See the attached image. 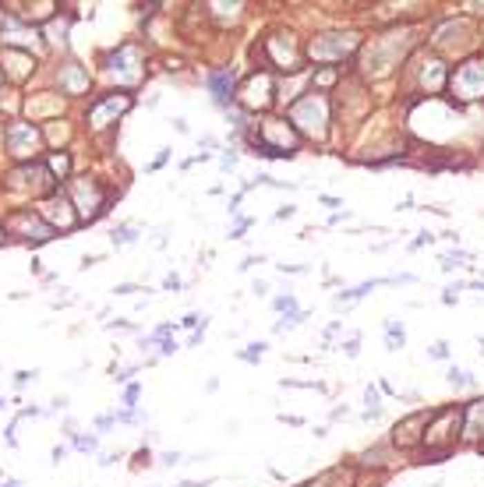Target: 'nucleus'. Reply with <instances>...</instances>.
<instances>
[{"mask_svg":"<svg viewBox=\"0 0 484 487\" xmlns=\"http://www.w3.org/2000/svg\"><path fill=\"white\" fill-rule=\"evenodd\" d=\"M360 53V36L357 32H322L311 39L308 57L315 64H343L347 57Z\"/></svg>","mask_w":484,"mask_h":487,"instance_id":"nucleus-4","label":"nucleus"},{"mask_svg":"<svg viewBox=\"0 0 484 487\" xmlns=\"http://www.w3.org/2000/svg\"><path fill=\"white\" fill-rule=\"evenodd\" d=\"M57 81H60V88H64L68 96H81V92H88V85H93L88 71L78 68V64H64V68L57 71Z\"/></svg>","mask_w":484,"mask_h":487,"instance_id":"nucleus-17","label":"nucleus"},{"mask_svg":"<svg viewBox=\"0 0 484 487\" xmlns=\"http://www.w3.org/2000/svg\"><path fill=\"white\" fill-rule=\"evenodd\" d=\"M128 110H131V96H128V92L103 96L93 110H88V128H93V131H103V128L117 124V117H120V113H128Z\"/></svg>","mask_w":484,"mask_h":487,"instance_id":"nucleus-12","label":"nucleus"},{"mask_svg":"<svg viewBox=\"0 0 484 487\" xmlns=\"http://www.w3.org/2000/svg\"><path fill=\"white\" fill-rule=\"evenodd\" d=\"M209 88H213L216 103H226L230 88H233V71H216V74H209Z\"/></svg>","mask_w":484,"mask_h":487,"instance_id":"nucleus-19","label":"nucleus"},{"mask_svg":"<svg viewBox=\"0 0 484 487\" xmlns=\"http://www.w3.org/2000/svg\"><path fill=\"white\" fill-rule=\"evenodd\" d=\"M428 357H432V360H449V343H442V339L432 343V346H428Z\"/></svg>","mask_w":484,"mask_h":487,"instance_id":"nucleus-26","label":"nucleus"},{"mask_svg":"<svg viewBox=\"0 0 484 487\" xmlns=\"http://www.w3.org/2000/svg\"><path fill=\"white\" fill-rule=\"evenodd\" d=\"M68 166H71L68 152H57V156H50V170H53L57 177H68Z\"/></svg>","mask_w":484,"mask_h":487,"instance_id":"nucleus-24","label":"nucleus"},{"mask_svg":"<svg viewBox=\"0 0 484 487\" xmlns=\"http://www.w3.org/2000/svg\"><path fill=\"white\" fill-rule=\"evenodd\" d=\"M449 88L456 103H481L484 99V57H470L449 74Z\"/></svg>","mask_w":484,"mask_h":487,"instance_id":"nucleus-5","label":"nucleus"},{"mask_svg":"<svg viewBox=\"0 0 484 487\" xmlns=\"http://www.w3.org/2000/svg\"><path fill=\"white\" fill-rule=\"evenodd\" d=\"M414 36H417L414 28H389V32L368 39L365 46H360V53H357L360 78H368V81L389 78L407 60V53L414 50V43H417Z\"/></svg>","mask_w":484,"mask_h":487,"instance_id":"nucleus-1","label":"nucleus"},{"mask_svg":"<svg viewBox=\"0 0 484 487\" xmlns=\"http://www.w3.org/2000/svg\"><path fill=\"white\" fill-rule=\"evenodd\" d=\"M75 205L68 201V198H50L46 205H43V219H46V226L50 230H71L75 223H78V216H75V212H71Z\"/></svg>","mask_w":484,"mask_h":487,"instance_id":"nucleus-15","label":"nucleus"},{"mask_svg":"<svg viewBox=\"0 0 484 487\" xmlns=\"http://www.w3.org/2000/svg\"><path fill=\"white\" fill-rule=\"evenodd\" d=\"M343 417H350V410H347V406H340V410H332V420H343Z\"/></svg>","mask_w":484,"mask_h":487,"instance_id":"nucleus-34","label":"nucleus"},{"mask_svg":"<svg viewBox=\"0 0 484 487\" xmlns=\"http://www.w3.org/2000/svg\"><path fill=\"white\" fill-rule=\"evenodd\" d=\"M265 53H269L272 64L283 68V71H297L300 60H304V53H300L293 32H272V36L265 39Z\"/></svg>","mask_w":484,"mask_h":487,"instance_id":"nucleus-8","label":"nucleus"},{"mask_svg":"<svg viewBox=\"0 0 484 487\" xmlns=\"http://www.w3.org/2000/svg\"><path fill=\"white\" fill-rule=\"evenodd\" d=\"M293 308H297V300H293V297H290V293H287V297H280V300H276V311H293Z\"/></svg>","mask_w":484,"mask_h":487,"instance_id":"nucleus-30","label":"nucleus"},{"mask_svg":"<svg viewBox=\"0 0 484 487\" xmlns=\"http://www.w3.org/2000/svg\"><path fill=\"white\" fill-rule=\"evenodd\" d=\"M4 138H8V148H11V156H18V159L32 156V152L39 148V131H36L32 124H8Z\"/></svg>","mask_w":484,"mask_h":487,"instance_id":"nucleus-14","label":"nucleus"},{"mask_svg":"<svg viewBox=\"0 0 484 487\" xmlns=\"http://www.w3.org/2000/svg\"><path fill=\"white\" fill-rule=\"evenodd\" d=\"M343 353H347V357H357V336H354V339H347V346H343Z\"/></svg>","mask_w":484,"mask_h":487,"instance_id":"nucleus-33","label":"nucleus"},{"mask_svg":"<svg viewBox=\"0 0 484 487\" xmlns=\"http://www.w3.org/2000/svg\"><path fill=\"white\" fill-rule=\"evenodd\" d=\"M432 413L435 410H417L403 420H396V428H392V445L396 448H414L425 441V431H428V424H432Z\"/></svg>","mask_w":484,"mask_h":487,"instance_id":"nucleus-10","label":"nucleus"},{"mask_svg":"<svg viewBox=\"0 0 484 487\" xmlns=\"http://www.w3.org/2000/svg\"><path fill=\"white\" fill-rule=\"evenodd\" d=\"M414 78H417V88L425 96H438L442 88L449 85V71H445V60L438 53H425L417 60V68H414Z\"/></svg>","mask_w":484,"mask_h":487,"instance_id":"nucleus-7","label":"nucleus"},{"mask_svg":"<svg viewBox=\"0 0 484 487\" xmlns=\"http://www.w3.org/2000/svg\"><path fill=\"white\" fill-rule=\"evenodd\" d=\"M460 428H463V410L460 406H445V410L432 413V424L425 431V445H428V452L435 455V459H442V455H449L452 448H456V431Z\"/></svg>","mask_w":484,"mask_h":487,"instance_id":"nucleus-3","label":"nucleus"},{"mask_svg":"<svg viewBox=\"0 0 484 487\" xmlns=\"http://www.w3.org/2000/svg\"><path fill=\"white\" fill-rule=\"evenodd\" d=\"M71 198H75L78 216H85V219L99 216L103 205H106V191L96 184V180H88V177H78L75 184H71Z\"/></svg>","mask_w":484,"mask_h":487,"instance_id":"nucleus-11","label":"nucleus"},{"mask_svg":"<svg viewBox=\"0 0 484 487\" xmlns=\"http://www.w3.org/2000/svg\"><path fill=\"white\" fill-rule=\"evenodd\" d=\"M131 233H135L131 226H120V230H113V244H128V240H131Z\"/></svg>","mask_w":484,"mask_h":487,"instance_id":"nucleus-29","label":"nucleus"},{"mask_svg":"<svg viewBox=\"0 0 484 487\" xmlns=\"http://www.w3.org/2000/svg\"><path fill=\"white\" fill-rule=\"evenodd\" d=\"M425 244H432V233H428V230H425V233H417V240L410 244V248L417 251V248H425Z\"/></svg>","mask_w":484,"mask_h":487,"instance_id":"nucleus-31","label":"nucleus"},{"mask_svg":"<svg viewBox=\"0 0 484 487\" xmlns=\"http://www.w3.org/2000/svg\"><path fill=\"white\" fill-rule=\"evenodd\" d=\"M449 385L452 388H477V378L470 375V371H463V368H449Z\"/></svg>","mask_w":484,"mask_h":487,"instance_id":"nucleus-23","label":"nucleus"},{"mask_svg":"<svg viewBox=\"0 0 484 487\" xmlns=\"http://www.w3.org/2000/svg\"><path fill=\"white\" fill-rule=\"evenodd\" d=\"M14 226H21L25 233H32V240H50V233H53V230H50L39 216H18V219H14Z\"/></svg>","mask_w":484,"mask_h":487,"instance_id":"nucleus-20","label":"nucleus"},{"mask_svg":"<svg viewBox=\"0 0 484 487\" xmlns=\"http://www.w3.org/2000/svg\"><path fill=\"white\" fill-rule=\"evenodd\" d=\"M240 106L244 110H265L272 103V74H251L244 85H240V92H237Z\"/></svg>","mask_w":484,"mask_h":487,"instance_id":"nucleus-13","label":"nucleus"},{"mask_svg":"<svg viewBox=\"0 0 484 487\" xmlns=\"http://www.w3.org/2000/svg\"><path fill=\"white\" fill-rule=\"evenodd\" d=\"M177 463H180L177 452H166V455H163V466H177Z\"/></svg>","mask_w":484,"mask_h":487,"instance_id":"nucleus-32","label":"nucleus"},{"mask_svg":"<svg viewBox=\"0 0 484 487\" xmlns=\"http://www.w3.org/2000/svg\"><path fill=\"white\" fill-rule=\"evenodd\" d=\"M4 60L11 64V74H14V78H25V74H28V68H36V60L28 57V53H21V50H8V53H4Z\"/></svg>","mask_w":484,"mask_h":487,"instance_id":"nucleus-21","label":"nucleus"},{"mask_svg":"<svg viewBox=\"0 0 484 487\" xmlns=\"http://www.w3.org/2000/svg\"><path fill=\"white\" fill-rule=\"evenodd\" d=\"M329 124H332V103L322 92H308L290 106V128L315 138V141H322L329 135Z\"/></svg>","mask_w":484,"mask_h":487,"instance_id":"nucleus-2","label":"nucleus"},{"mask_svg":"<svg viewBox=\"0 0 484 487\" xmlns=\"http://www.w3.org/2000/svg\"><path fill=\"white\" fill-rule=\"evenodd\" d=\"M385 346L389 350H403L407 346V332H403V325L396 321V318H385Z\"/></svg>","mask_w":484,"mask_h":487,"instance_id":"nucleus-22","label":"nucleus"},{"mask_svg":"<svg viewBox=\"0 0 484 487\" xmlns=\"http://www.w3.org/2000/svg\"><path fill=\"white\" fill-rule=\"evenodd\" d=\"M142 53H138V46H131V43H124V46H120L113 57H110V71L117 74H128V81H138L142 78Z\"/></svg>","mask_w":484,"mask_h":487,"instance_id":"nucleus-16","label":"nucleus"},{"mask_svg":"<svg viewBox=\"0 0 484 487\" xmlns=\"http://www.w3.org/2000/svg\"><path fill=\"white\" fill-rule=\"evenodd\" d=\"M365 403H368V410H382V406H378V388H375V385L365 388Z\"/></svg>","mask_w":484,"mask_h":487,"instance_id":"nucleus-28","label":"nucleus"},{"mask_svg":"<svg viewBox=\"0 0 484 487\" xmlns=\"http://www.w3.org/2000/svg\"><path fill=\"white\" fill-rule=\"evenodd\" d=\"M463 435H467V441H481L484 438V399L463 406Z\"/></svg>","mask_w":484,"mask_h":487,"instance_id":"nucleus-18","label":"nucleus"},{"mask_svg":"<svg viewBox=\"0 0 484 487\" xmlns=\"http://www.w3.org/2000/svg\"><path fill=\"white\" fill-rule=\"evenodd\" d=\"M336 81H340V71H336V68H325V71L315 74V85H318V88H329V85H336Z\"/></svg>","mask_w":484,"mask_h":487,"instance_id":"nucleus-25","label":"nucleus"},{"mask_svg":"<svg viewBox=\"0 0 484 487\" xmlns=\"http://www.w3.org/2000/svg\"><path fill=\"white\" fill-rule=\"evenodd\" d=\"M258 156H293V148L300 145V135L287 124V120H265L258 131Z\"/></svg>","mask_w":484,"mask_h":487,"instance_id":"nucleus-6","label":"nucleus"},{"mask_svg":"<svg viewBox=\"0 0 484 487\" xmlns=\"http://www.w3.org/2000/svg\"><path fill=\"white\" fill-rule=\"evenodd\" d=\"M432 43L438 50H452V46H470L474 43V25L467 18H442L432 28Z\"/></svg>","mask_w":484,"mask_h":487,"instance_id":"nucleus-9","label":"nucleus"},{"mask_svg":"<svg viewBox=\"0 0 484 487\" xmlns=\"http://www.w3.org/2000/svg\"><path fill=\"white\" fill-rule=\"evenodd\" d=\"M262 350H265V343H251L244 353H240V360H262Z\"/></svg>","mask_w":484,"mask_h":487,"instance_id":"nucleus-27","label":"nucleus"}]
</instances>
